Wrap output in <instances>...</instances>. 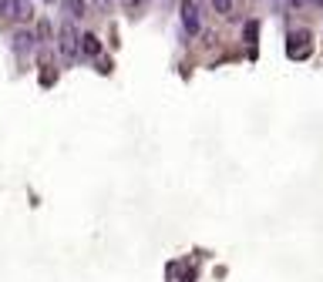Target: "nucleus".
<instances>
[{
  "label": "nucleus",
  "instance_id": "f257e3e1",
  "mask_svg": "<svg viewBox=\"0 0 323 282\" xmlns=\"http://www.w3.org/2000/svg\"><path fill=\"white\" fill-rule=\"evenodd\" d=\"M57 50H61V57H64V61H74V57H78V50H81V37H78V31H74L71 20H64V24H61V31H57Z\"/></svg>",
  "mask_w": 323,
  "mask_h": 282
},
{
  "label": "nucleus",
  "instance_id": "f03ea898",
  "mask_svg": "<svg viewBox=\"0 0 323 282\" xmlns=\"http://www.w3.org/2000/svg\"><path fill=\"white\" fill-rule=\"evenodd\" d=\"M286 54L303 61V57L310 54V31H293V34H290V47H286Z\"/></svg>",
  "mask_w": 323,
  "mask_h": 282
},
{
  "label": "nucleus",
  "instance_id": "7ed1b4c3",
  "mask_svg": "<svg viewBox=\"0 0 323 282\" xmlns=\"http://www.w3.org/2000/svg\"><path fill=\"white\" fill-rule=\"evenodd\" d=\"M182 27H186L189 37L199 34V4H195V0H186V4H182Z\"/></svg>",
  "mask_w": 323,
  "mask_h": 282
},
{
  "label": "nucleus",
  "instance_id": "20e7f679",
  "mask_svg": "<svg viewBox=\"0 0 323 282\" xmlns=\"http://www.w3.org/2000/svg\"><path fill=\"white\" fill-rule=\"evenodd\" d=\"M81 54L84 57H98L101 54V40H98L95 34H84V37H81Z\"/></svg>",
  "mask_w": 323,
  "mask_h": 282
},
{
  "label": "nucleus",
  "instance_id": "39448f33",
  "mask_svg": "<svg viewBox=\"0 0 323 282\" xmlns=\"http://www.w3.org/2000/svg\"><path fill=\"white\" fill-rule=\"evenodd\" d=\"M14 50H17V54H31V50H34V34L31 31H20L14 37Z\"/></svg>",
  "mask_w": 323,
  "mask_h": 282
},
{
  "label": "nucleus",
  "instance_id": "423d86ee",
  "mask_svg": "<svg viewBox=\"0 0 323 282\" xmlns=\"http://www.w3.org/2000/svg\"><path fill=\"white\" fill-rule=\"evenodd\" d=\"M61 7H64V14L71 17V20H78V17H84V0H64Z\"/></svg>",
  "mask_w": 323,
  "mask_h": 282
},
{
  "label": "nucleus",
  "instance_id": "0eeeda50",
  "mask_svg": "<svg viewBox=\"0 0 323 282\" xmlns=\"http://www.w3.org/2000/svg\"><path fill=\"white\" fill-rule=\"evenodd\" d=\"M0 17H20V0H0Z\"/></svg>",
  "mask_w": 323,
  "mask_h": 282
},
{
  "label": "nucleus",
  "instance_id": "6e6552de",
  "mask_svg": "<svg viewBox=\"0 0 323 282\" xmlns=\"http://www.w3.org/2000/svg\"><path fill=\"white\" fill-rule=\"evenodd\" d=\"M256 37H259V24H256V20H246V44L256 47Z\"/></svg>",
  "mask_w": 323,
  "mask_h": 282
},
{
  "label": "nucleus",
  "instance_id": "1a4fd4ad",
  "mask_svg": "<svg viewBox=\"0 0 323 282\" xmlns=\"http://www.w3.org/2000/svg\"><path fill=\"white\" fill-rule=\"evenodd\" d=\"M216 14H233V0H212Z\"/></svg>",
  "mask_w": 323,
  "mask_h": 282
},
{
  "label": "nucleus",
  "instance_id": "9d476101",
  "mask_svg": "<svg viewBox=\"0 0 323 282\" xmlns=\"http://www.w3.org/2000/svg\"><path fill=\"white\" fill-rule=\"evenodd\" d=\"M307 4H313V7H323V0H307Z\"/></svg>",
  "mask_w": 323,
  "mask_h": 282
},
{
  "label": "nucleus",
  "instance_id": "9b49d317",
  "mask_svg": "<svg viewBox=\"0 0 323 282\" xmlns=\"http://www.w3.org/2000/svg\"><path fill=\"white\" fill-rule=\"evenodd\" d=\"M125 4H128V7H135V4H142V0H125Z\"/></svg>",
  "mask_w": 323,
  "mask_h": 282
},
{
  "label": "nucleus",
  "instance_id": "f8f14e48",
  "mask_svg": "<svg viewBox=\"0 0 323 282\" xmlns=\"http://www.w3.org/2000/svg\"><path fill=\"white\" fill-rule=\"evenodd\" d=\"M98 4H108V0H98Z\"/></svg>",
  "mask_w": 323,
  "mask_h": 282
},
{
  "label": "nucleus",
  "instance_id": "ddd939ff",
  "mask_svg": "<svg viewBox=\"0 0 323 282\" xmlns=\"http://www.w3.org/2000/svg\"><path fill=\"white\" fill-rule=\"evenodd\" d=\"M269 4H280V0H269Z\"/></svg>",
  "mask_w": 323,
  "mask_h": 282
}]
</instances>
